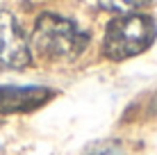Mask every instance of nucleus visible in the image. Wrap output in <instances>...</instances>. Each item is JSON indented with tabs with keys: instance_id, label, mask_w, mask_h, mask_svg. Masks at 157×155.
<instances>
[{
	"instance_id": "1",
	"label": "nucleus",
	"mask_w": 157,
	"mask_h": 155,
	"mask_svg": "<svg viewBox=\"0 0 157 155\" xmlns=\"http://www.w3.org/2000/svg\"><path fill=\"white\" fill-rule=\"evenodd\" d=\"M89 46V32H84L75 21L57 14H41L32 30V48L36 55L50 62L78 60Z\"/></svg>"
},
{
	"instance_id": "2",
	"label": "nucleus",
	"mask_w": 157,
	"mask_h": 155,
	"mask_svg": "<svg viewBox=\"0 0 157 155\" xmlns=\"http://www.w3.org/2000/svg\"><path fill=\"white\" fill-rule=\"evenodd\" d=\"M157 39V23L148 14H121L109 21L102 37V52L114 62L130 60L148 50Z\"/></svg>"
},
{
	"instance_id": "3",
	"label": "nucleus",
	"mask_w": 157,
	"mask_h": 155,
	"mask_svg": "<svg viewBox=\"0 0 157 155\" xmlns=\"http://www.w3.org/2000/svg\"><path fill=\"white\" fill-rule=\"evenodd\" d=\"M32 60L30 44L14 14L0 12V64L7 68H25Z\"/></svg>"
},
{
	"instance_id": "4",
	"label": "nucleus",
	"mask_w": 157,
	"mask_h": 155,
	"mask_svg": "<svg viewBox=\"0 0 157 155\" xmlns=\"http://www.w3.org/2000/svg\"><path fill=\"white\" fill-rule=\"evenodd\" d=\"M55 96V91L48 87H0V114H23L43 107Z\"/></svg>"
},
{
	"instance_id": "5",
	"label": "nucleus",
	"mask_w": 157,
	"mask_h": 155,
	"mask_svg": "<svg viewBox=\"0 0 157 155\" xmlns=\"http://www.w3.org/2000/svg\"><path fill=\"white\" fill-rule=\"evenodd\" d=\"M98 2L102 9L121 16V14H137L139 9L153 5V0H98Z\"/></svg>"
},
{
	"instance_id": "6",
	"label": "nucleus",
	"mask_w": 157,
	"mask_h": 155,
	"mask_svg": "<svg viewBox=\"0 0 157 155\" xmlns=\"http://www.w3.org/2000/svg\"><path fill=\"white\" fill-rule=\"evenodd\" d=\"M84 155H125V151L116 141H102V144H96V146L86 148Z\"/></svg>"
}]
</instances>
